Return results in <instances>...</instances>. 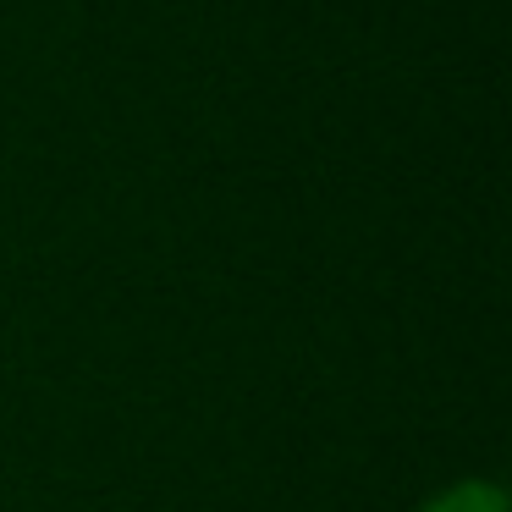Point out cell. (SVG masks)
Returning <instances> with one entry per match:
<instances>
[{
    "label": "cell",
    "mask_w": 512,
    "mask_h": 512,
    "mask_svg": "<svg viewBox=\"0 0 512 512\" xmlns=\"http://www.w3.org/2000/svg\"><path fill=\"white\" fill-rule=\"evenodd\" d=\"M419 512H507V496H501L496 485L463 479V485H446L441 496H430Z\"/></svg>",
    "instance_id": "obj_1"
}]
</instances>
